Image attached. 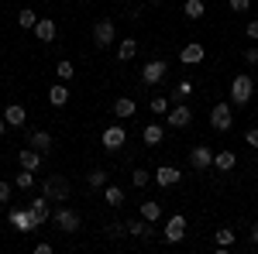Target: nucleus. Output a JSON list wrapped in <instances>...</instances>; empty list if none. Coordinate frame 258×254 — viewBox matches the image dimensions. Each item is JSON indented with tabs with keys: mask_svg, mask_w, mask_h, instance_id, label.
<instances>
[{
	"mask_svg": "<svg viewBox=\"0 0 258 254\" xmlns=\"http://www.w3.org/2000/svg\"><path fill=\"white\" fill-rule=\"evenodd\" d=\"M69 179L66 176H48L45 182H41V193L48 196V199H55V203H66V196H69Z\"/></svg>",
	"mask_w": 258,
	"mask_h": 254,
	"instance_id": "f257e3e1",
	"label": "nucleus"
},
{
	"mask_svg": "<svg viewBox=\"0 0 258 254\" xmlns=\"http://www.w3.org/2000/svg\"><path fill=\"white\" fill-rule=\"evenodd\" d=\"M11 227L18 230V234H31V230H38V220L31 213V206H18V210H11Z\"/></svg>",
	"mask_w": 258,
	"mask_h": 254,
	"instance_id": "f03ea898",
	"label": "nucleus"
},
{
	"mask_svg": "<svg viewBox=\"0 0 258 254\" xmlns=\"http://www.w3.org/2000/svg\"><path fill=\"white\" fill-rule=\"evenodd\" d=\"M251 93H255V79L251 76H234L231 79V100H234V103H248Z\"/></svg>",
	"mask_w": 258,
	"mask_h": 254,
	"instance_id": "7ed1b4c3",
	"label": "nucleus"
},
{
	"mask_svg": "<svg viewBox=\"0 0 258 254\" xmlns=\"http://www.w3.org/2000/svg\"><path fill=\"white\" fill-rule=\"evenodd\" d=\"M114 38H117V28H114V21L103 18L93 24V41H97V48H107V45H114Z\"/></svg>",
	"mask_w": 258,
	"mask_h": 254,
	"instance_id": "20e7f679",
	"label": "nucleus"
},
{
	"mask_svg": "<svg viewBox=\"0 0 258 254\" xmlns=\"http://www.w3.org/2000/svg\"><path fill=\"white\" fill-rule=\"evenodd\" d=\"M52 220L59 223L62 234H76V230H80V213H76V210H69V206L55 210V213H52Z\"/></svg>",
	"mask_w": 258,
	"mask_h": 254,
	"instance_id": "39448f33",
	"label": "nucleus"
},
{
	"mask_svg": "<svg viewBox=\"0 0 258 254\" xmlns=\"http://www.w3.org/2000/svg\"><path fill=\"white\" fill-rule=\"evenodd\" d=\"M162 237H165L169 244H179V240L186 237V216H182V213L169 216V220H165V230H162Z\"/></svg>",
	"mask_w": 258,
	"mask_h": 254,
	"instance_id": "423d86ee",
	"label": "nucleus"
},
{
	"mask_svg": "<svg viewBox=\"0 0 258 254\" xmlns=\"http://www.w3.org/2000/svg\"><path fill=\"white\" fill-rule=\"evenodd\" d=\"M124 144H127V131H124L120 124H110V127L103 131V148H107V151H120Z\"/></svg>",
	"mask_w": 258,
	"mask_h": 254,
	"instance_id": "0eeeda50",
	"label": "nucleus"
},
{
	"mask_svg": "<svg viewBox=\"0 0 258 254\" xmlns=\"http://www.w3.org/2000/svg\"><path fill=\"white\" fill-rule=\"evenodd\" d=\"M210 124H214V131H231V124H234L231 103H217V107L210 110Z\"/></svg>",
	"mask_w": 258,
	"mask_h": 254,
	"instance_id": "6e6552de",
	"label": "nucleus"
},
{
	"mask_svg": "<svg viewBox=\"0 0 258 254\" xmlns=\"http://www.w3.org/2000/svg\"><path fill=\"white\" fill-rule=\"evenodd\" d=\"M165 72H169V65H165L162 59H155V62H148V65L141 69V79H145L148 86H155V82H162V79H165Z\"/></svg>",
	"mask_w": 258,
	"mask_h": 254,
	"instance_id": "1a4fd4ad",
	"label": "nucleus"
},
{
	"mask_svg": "<svg viewBox=\"0 0 258 254\" xmlns=\"http://www.w3.org/2000/svg\"><path fill=\"white\" fill-rule=\"evenodd\" d=\"M48 203H52V199H48L45 193H41L38 199H31V203H28V206H31V213H35V220H38V227L52 220V206H48Z\"/></svg>",
	"mask_w": 258,
	"mask_h": 254,
	"instance_id": "9d476101",
	"label": "nucleus"
},
{
	"mask_svg": "<svg viewBox=\"0 0 258 254\" xmlns=\"http://www.w3.org/2000/svg\"><path fill=\"white\" fill-rule=\"evenodd\" d=\"M189 165H193V168H200V172H203V168H210V165H214V151H210L207 144L193 148V151H189Z\"/></svg>",
	"mask_w": 258,
	"mask_h": 254,
	"instance_id": "9b49d317",
	"label": "nucleus"
},
{
	"mask_svg": "<svg viewBox=\"0 0 258 254\" xmlns=\"http://www.w3.org/2000/svg\"><path fill=\"white\" fill-rule=\"evenodd\" d=\"M179 62H182V65H197V62H203V45H200V41H189V45H182V52H179Z\"/></svg>",
	"mask_w": 258,
	"mask_h": 254,
	"instance_id": "f8f14e48",
	"label": "nucleus"
},
{
	"mask_svg": "<svg viewBox=\"0 0 258 254\" xmlns=\"http://www.w3.org/2000/svg\"><path fill=\"white\" fill-rule=\"evenodd\" d=\"M179 168H172V165H159V168H155V182H159V186H165V189H169V186H176L179 182Z\"/></svg>",
	"mask_w": 258,
	"mask_h": 254,
	"instance_id": "ddd939ff",
	"label": "nucleus"
},
{
	"mask_svg": "<svg viewBox=\"0 0 258 254\" xmlns=\"http://www.w3.org/2000/svg\"><path fill=\"white\" fill-rule=\"evenodd\" d=\"M234 165H238V155H234L231 148H224V151L214 155V168H217V172H231Z\"/></svg>",
	"mask_w": 258,
	"mask_h": 254,
	"instance_id": "4468645a",
	"label": "nucleus"
},
{
	"mask_svg": "<svg viewBox=\"0 0 258 254\" xmlns=\"http://www.w3.org/2000/svg\"><path fill=\"white\" fill-rule=\"evenodd\" d=\"M18 161H21V168L38 172V168H41V151H38V148H24V151L18 155Z\"/></svg>",
	"mask_w": 258,
	"mask_h": 254,
	"instance_id": "2eb2a0df",
	"label": "nucleus"
},
{
	"mask_svg": "<svg viewBox=\"0 0 258 254\" xmlns=\"http://www.w3.org/2000/svg\"><path fill=\"white\" fill-rule=\"evenodd\" d=\"M4 120H7L11 127H21V124L28 120V114H24V107H21V103H7V110H4Z\"/></svg>",
	"mask_w": 258,
	"mask_h": 254,
	"instance_id": "dca6fc26",
	"label": "nucleus"
},
{
	"mask_svg": "<svg viewBox=\"0 0 258 254\" xmlns=\"http://www.w3.org/2000/svg\"><path fill=\"white\" fill-rule=\"evenodd\" d=\"M189 120H193V114H189L186 103H176V110H169V124H172V127H186Z\"/></svg>",
	"mask_w": 258,
	"mask_h": 254,
	"instance_id": "f3484780",
	"label": "nucleus"
},
{
	"mask_svg": "<svg viewBox=\"0 0 258 254\" xmlns=\"http://www.w3.org/2000/svg\"><path fill=\"white\" fill-rule=\"evenodd\" d=\"M35 38L38 41H55V21L41 18L38 24H35Z\"/></svg>",
	"mask_w": 258,
	"mask_h": 254,
	"instance_id": "a211bd4d",
	"label": "nucleus"
},
{
	"mask_svg": "<svg viewBox=\"0 0 258 254\" xmlns=\"http://www.w3.org/2000/svg\"><path fill=\"white\" fill-rule=\"evenodd\" d=\"M48 103H52V107H66V103H69V86H66V82H55V86L48 90Z\"/></svg>",
	"mask_w": 258,
	"mask_h": 254,
	"instance_id": "6ab92c4d",
	"label": "nucleus"
},
{
	"mask_svg": "<svg viewBox=\"0 0 258 254\" xmlns=\"http://www.w3.org/2000/svg\"><path fill=\"white\" fill-rule=\"evenodd\" d=\"M138 55V41L135 38H120V48H117V59L120 62H131Z\"/></svg>",
	"mask_w": 258,
	"mask_h": 254,
	"instance_id": "aec40b11",
	"label": "nucleus"
},
{
	"mask_svg": "<svg viewBox=\"0 0 258 254\" xmlns=\"http://www.w3.org/2000/svg\"><path fill=\"white\" fill-rule=\"evenodd\" d=\"M203 11H207L203 0H186V4H182V14H186L189 21H200V18H203Z\"/></svg>",
	"mask_w": 258,
	"mask_h": 254,
	"instance_id": "412c9836",
	"label": "nucleus"
},
{
	"mask_svg": "<svg viewBox=\"0 0 258 254\" xmlns=\"http://www.w3.org/2000/svg\"><path fill=\"white\" fill-rule=\"evenodd\" d=\"M162 134H165V131H162L159 124H148V127L141 131V141H145V144H162Z\"/></svg>",
	"mask_w": 258,
	"mask_h": 254,
	"instance_id": "4be33fe9",
	"label": "nucleus"
},
{
	"mask_svg": "<svg viewBox=\"0 0 258 254\" xmlns=\"http://www.w3.org/2000/svg\"><path fill=\"white\" fill-rule=\"evenodd\" d=\"M31 148H38L41 155H45V151L52 148V134H48V131H35V134H31Z\"/></svg>",
	"mask_w": 258,
	"mask_h": 254,
	"instance_id": "5701e85b",
	"label": "nucleus"
},
{
	"mask_svg": "<svg viewBox=\"0 0 258 254\" xmlns=\"http://www.w3.org/2000/svg\"><path fill=\"white\" fill-rule=\"evenodd\" d=\"M135 110H138V107H135V100H131V97H120L117 103H114V114H117V117H131Z\"/></svg>",
	"mask_w": 258,
	"mask_h": 254,
	"instance_id": "b1692460",
	"label": "nucleus"
},
{
	"mask_svg": "<svg viewBox=\"0 0 258 254\" xmlns=\"http://www.w3.org/2000/svg\"><path fill=\"white\" fill-rule=\"evenodd\" d=\"M159 216H162V206H159V203H152V199H148V203H141V220L155 223Z\"/></svg>",
	"mask_w": 258,
	"mask_h": 254,
	"instance_id": "393cba45",
	"label": "nucleus"
},
{
	"mask_svg": "<svg viewBox=\"0 0 258 254\" xmlns=\"http://www.w3.org/2000/svg\"><path fill=\"white\" fill-rule=\"evenodd\" d=\"M14 186H18V189H31V186H35V172H31V168H21L18 179H14Z\"/></svg>",
	"mask_w": 258,
	"mask_h": 254,
	"instance_id": "a878e982",
	"label": "nucleus"
},
{
	"mask_svg": "<svg viewBox=\"0 0 258 254\" xmlns=\"http://www.w3.org/2000/svg\"><path fill=\"white\" fill-rule=\"evenodd\" d=\"M103 199H107L110 206H120V203H124V193H120L117 186H103Z\"/></svg>",
	"mask_w": 258,
	"mask_h": 254,
	"instance_id": "bb28decb",
	"label": "nucleus"
},
{
	"mask_svg": "<svg viewBox=\"0 0 258 254\" xmlns=\"http://www.w3.org/2000/svg\"><path fill=\"white\" fill-rule=\"evenodd\" d=\"M86 182H90V189H103V186H107V172H103V168H93V172L86 176Z\"/></svg>",
	"mask_w": 258,
	"mask_h": 254,
	"instance_id": "cd10ccee",
	"label": "nucleus"
},
{
	"mask_svg": "<svg viewBox=\"0 0 258 254\" xmlns=\"http://www.w3.org/2000/svg\"><path fill=\"white\" fill-rule=\"evenodd\" d=\"M18 24H21V28H35V24H38V14L24 7V11H21V14H18Z\"/></svg>",
	"mask_w": 258,
	"mask_h": 254,
	"instance_id": "c85d7f7f",
	"label": "nucleus"
},
{
	"mask_svg": "<svg viewBox=\"0 0 258 254\" xmlns=\"http://www.w3.org/2000/svg\"><path fill=\"white\" fill-rule=\"evenodd\" d=\"M73 72H76V69H73V62H66V59L55 65V76H59L62 82H69V79H73Z\"/></svg>",
	"mask_w": 258,
	"mask_h": 254,
	"instance_id": "c756f323",
	"label": "nucleus"
},
{
	"mask_svg": "<svg viewBox=\"0 0 258 254\" xmlns=\"http://www.w3.org/2000/svg\"><path fill=\"white\" fill-rule=\"evenodd\" d=\"M231 244H234V230H227V227L217 230V247H220V251H227Z\"/></svg>",
	"mask_w": 258,
	"mask_h": 254,
	"instance_id": "7c9ffc66",
	"label": "nucleus"
},
{
	"mask_svg": "<svg viewBox=\"0 0 258 254\" xmlns=\"http://www.w3.org/2000/svg\"><path fill=\"white\" fill-rule=\"evenodd\" d=\"M152 114H159V117H162V114H169V100L155 97V100H152Z\"/></svg>",
	"mask_w": 258,
	"mask_h": 254,
	"instance_id": "2f4dec72",
	"label": "nucleus"
},
{
	"mask_svg": "<svg viewBox=\"0 0 258 254\" xmlns=\"http://www.w3.org/2000/svg\"><path fill=\"white\" fill-rule=\"evenodd\" d=\"M131 182H135L138 189H145V186H148V172H145V168H135V172H131Z\"/></svg>",
	"mask_w": 258,
	"mask_h": 254,
	"instance_id": "473e14b6",
	"label": "nucleus"
},
{
	"mask_svg": "<svg viewBox=\"0 0 258 254\" xmlns=\"http://www.w3.org/2000/svg\"><path fill=\"white\" fill-rule=\"evenodd\" d=\"M189 93H193V82H179V90L172 93V97H176V103H182V100L189 97Z\"/></svg>",
	"mask_w": 258,
	"mask_h": 254,
	"instance_id": "72a5a7b5",
	"label": "nucleus"
},
{
	"mask_svg": "<svg viewBox=\"0 0 258 254\" xmlns=\"http://www.w3.org/2000/svg\"><path fill=\"white\" fill-rule=\"evenodd\" d=\"M244 141H248V144H251V148H258V127H251V131H248V134H244Z\"/></svg>",
	"mask_w": 258,
	"mask_h": 254,
	"instance_id": "f704fd0d",
	"label": "nucleus"
},
{
	"mask_svg": "<svg viewBox=\"0 0 258 254\" xmlns=\"http://www.w3.org/2000/svg\"><path fill=\"white\" fill-rule=\"evenodd\" d=\"M11 199V182H0V203H7Z\"/></svg>",
	"mask_w": 258,
	"mask_h": 254,
	"instance_id": "c9c22d12",
	"label": "nucleus"
},
{
	"mask_svg": "<svg viewBox=\"0 0 258 254\" xmlns=\"http://www.w3.org/2000/svg\"><path fill=\"white\" fill-rule=\"evenodd\" d=\"M231 11L241 14V11H248V0H231Z\"/></svg>",
	"mask_w": 258,
	"mask_h": 254,
	"instance_id": "e433bc0d",
	"label": "nucleus"
},
{
	"mask_svg": "<svg viewBox=\"0 0 258 254\" xmlns=\"http://www.w3.org/2000/svg\"><path fill=\"white\" fill-rule=\"evenodd\" d=\"M244 62H258V48H248L244 52Z\"/></svg>",
	"mask_w": 258,
	"mask_h": 254,
	"instance_id": "4c0bfd02",
	"label": "nucleus"
},
{
	"mask_svg": "<svg viewBox=\"0 0 258 254\" xmlns=\"http://www.w3.org/2000/svg\"><path fill=\"white\" fill-rule=\"evenodd\" d=\"M248 38H258V21H251V24H248Z\"/></svg>",
	"mask_w": 258,
	"mask_h": 254,
	"instance_id": "58836bf2",
	"label": "nucleus"
},
{
	"mask_svg": "<svg viewBox=\"0 0 258 254\" xmlns=\"http://www.w3.org/2000/svg\"><path fill=\"white\" fill-rule=\"evenodd\" d=\"M251 244H255V247H258V223H255V227H251Z\"/></svg>",
	"mask_w": 258,
	"mask_h": 254,
	"instance_id": "ea45409f",
	"label": "nucleus"
},
{
	"mask_svg": "<svg viewBox=\"0 0 258 254\" xmlns=\"http://www.w3.org/2000/svg\"><path fill=\"white\" fill-rule=\"evenodd\" d=\"M4 131H7V120H4V117H0V134H4Z\"/></svg>",
	"mask_w": 258,
	"mask_h": 254,
	"instance_id": "a19ab883",
	"label": "nucleus"
}]
</instances>
